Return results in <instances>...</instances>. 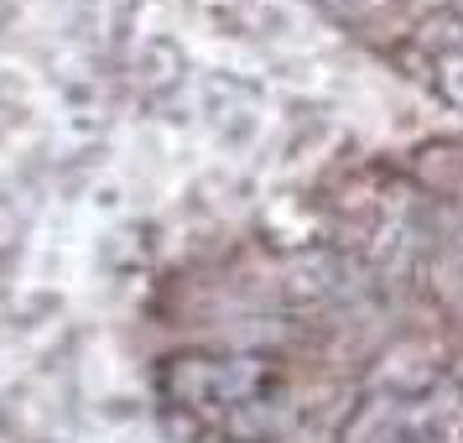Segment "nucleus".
<instances>
[{"label":"nucleus","instance_id":"1","mask_svg":"<svg viewBox=\"0 0 463 443\" xmlns=\"http://www.w3.org/2000/svg\"><path fill=\"white\" fill-rule=\"evenodd\" d=\"M421 43L432 47V58H442V53H463V16L458 11H438V16H427V22H421Z\"/></svg>","mask_w":463,"mask_h":443},{"label":"nucleus","instance_id":"2","mask_svg":"<svg viewBox=\"0 0 463 443\" xmlns=\"http://www.w3.org/2000/svg\"><path fill=\"white\" fill-rule=\"evenodd\" d=\"M432 68H438V89H442V100L463 105V53H442V58H432Z\"/></svg>","mask_w":463,"mask_h":443}]
</instances>
